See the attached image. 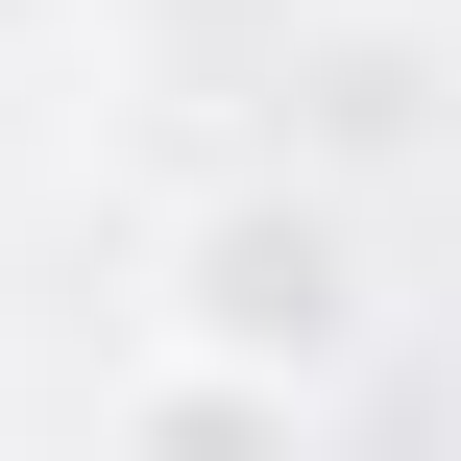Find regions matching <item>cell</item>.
<instances>
[{
    "instance_id": "6da1fadb",
    "label": "cell",
    "mask_w": 461,
    "mask_h": 461,
    "mask_svg": "<svg viewBox=\"0 0 461 461\" xmlns=\"http://www.w3.org/2000/svg\"><path fill=\"white\" fill-rule=\"evenodd\" d=\"M146 292H170V365H219V389H292V413H316V389L365 365V219H340L316 170H243V194H194Z\"/></svg>"
},
{
    "instance_id": "7a4b0ae2",
    "label": "cell",
    "mask_w": 461,
    "mask_h": 461,
    "mask_svg": "<svg viewBox=\"0 0 461 461\" xmlns=\"http://www.w3.org/2000/svg\"><path fill=\"white\" fill-rule=\"evenodd\" d=\"M267 97H292V146H267V170L365 194V170H413V146H438V97H461V24H413V0H316Z\"/></svg>"
},
{
    "instance_id": "3957f363",
    "label": "cell",
    "mask_w": 461,
    "mask_h": 461,
    "mask_svg": "<svg viewBox=\"0 0 461 461\" xmlns=\"http://www.w3.org/2000/svg\"><path fill=\"white\" fill-rule=\"evenodd\" d=\"M122 461H316V413H292V389H219V365H170V340H146Z\"/></svg>"
},
{
    "instance_id": "277c9868",
    "label": "cell",
    "mask_w": 461,
    "mask_h": 461,
    "mask_svg": "<svg viewBox=\"0 0 461 461\" xmlns=\"http://www.w3.org/2000/svg\"><path fill=\"white\" fill-rule=\"evenodd\" d=\"M24 24H73V0H0V49H24Z\"/></svg>"
}]
</instances>
